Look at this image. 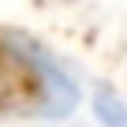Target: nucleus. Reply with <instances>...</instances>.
Instances as JSON below:
<instances>
[{"label": "nucleus", "instance_id": "1", "mask_svg": "<svg viewBox=\"0 0 127 127\" xmlns=\"http://www.w3.org/2000/svg\"><path fill=\"white\" fill-rule=\"evenodd\" d=\"M75 105L79 86L49 49L26 37L0 41V108L64 120L75 112Z\"/></svg>", "mask_w": 127, "mask_h": 127}, {"label": "nucleus", "instance_id": "2", "mask_svg": "<svg viewBox=\"0 0 127 127\" xmlns=\"http://www.w3.org/2000/svg\"><path fill=\"white\" fill-rule=\"evenodd\" d=\"M94 116L105 123V127H127V101L108 90V86H97L94 90Z\"/></svg>", "mask_w": 127, "mask_h": 127}]
</instances>
